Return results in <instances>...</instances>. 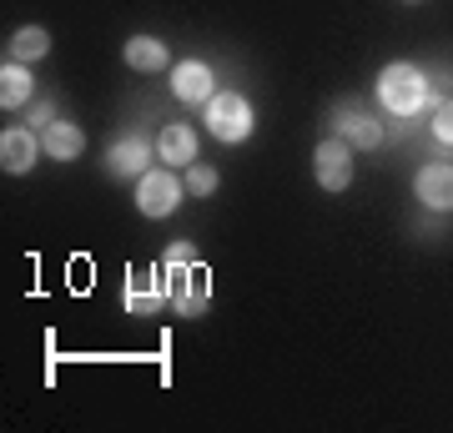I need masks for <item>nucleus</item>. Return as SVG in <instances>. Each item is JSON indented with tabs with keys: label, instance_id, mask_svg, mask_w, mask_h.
Returning a JSON list of instances; mask_svg holds the SVG:
<instances>
[{
	"label": "nucleus",
	"instance_id": "obj_1",
	"mask_svg": "<svg viewBox=\"0 0 453 433\" xmlns=\"http://www.w3.org/2000/svg\"><path fill=\"white\" fill-rule=\"evenodd\" d=\"M378 101L388 106L393 116H418L428 106V81H423L418 66L393 61L383 76H378Z\"/></svg>",
	"mask_w": 453,
	"mask_h": 433
},
{
	"label": "nucleus",
	"instance_id": "obj_2",
	"mask_svg": "<svg viewBox=\"0 0 453 433\" xmlns=\"http://www.w3.org/2000/svg\"><path fill=\"white\" fill-rule=\"evenodd\" d=\"M166 298L181 318H202L211 307V273L202 262H166Z\"/></svg>",
	"mask_w": 453,
	"mask_h": 433
},
{
	"label": "nucleus",
	"instance_id": "obj_3",
	"mask_svg": "<svg viewBox=\"0 0 453 433\" xmlns=\"http://www.w3.org/2000/svg\"><path fill=\"white\" fill-rule=\"evenodd\" d=\"M207 127L217 142L237 146L252 136V106H247V97H237V91H217V97L207 101Z\"/></svg>",
	"mask_w": 453,
	"mask_h": 433
},
{
	"label": "nucleus",
	"instance_id": "obj_4",
	"mask_svg": "<svg viewBox=\"0 0 453 433\" xmlns=\"http://www.w3.org/2000/svg\"><path fill=\"white\" fill-rule=\"evenodd\" d=\"M181 192H187V182H177L172 166H157V172H142V182H136V207L146 217H166L181 207Z\"/></svg>",
	"mask_w": 453,
	"mask_h": 433
},
{
	"label": "nucleus",
	"instance_id": "obj_5",
	"mask_svg": "<svg viewBox=\"0 0 453 433\" xmlns=\"http://www.w3.org/2000/svg\"><path fill=\"white\" fill-rule=\"evenodd\" d=\"M312 172H318V187H323V192H342V187L353 182V146L342 142V136L318 142V151H312Z\"/></svg>",
	"mask_w": 453,
	"mask_h": 433
},
{
	"label": "nucleus",
	"instance_id": "obj_6",
	"mask_svg": "<svg viewBox=\"0 0 453 433\" xmlns=\"http://www.w3.org/2000/svg\"><path fill=\"white\" fill-rule=\"evenodd\" d=\"M41 151H46V146H41V136H35V131H26V127H16V131H5V136H0V166H5L11 177H26Z\"/></svg>",
	"mask_w": 453,
	"mask_h": 433
},
{
	"label": "nucleus",
	"instance_id": "obj_7",
	"mask_svg": "<svg viewBox=\"0 0 453 433\" xmlns=\"http://www.w3.org/2000/svg\"><path fill=\"white\" fill-rule=\"evenodd\" d=\"M157 157H162L166 166H192L196 161V131L181 127V121H166L162 136H157Z\"/></svg>",
	"mask_w": 453,
	"mask_h": 433
},
{
	"label": "nucleus",
	"instance_id": "obj_8",
	"mask_svg": "<svg viewBox=\"0 0 453 433\" xmlns=\"http://www.w3.org/2000/svg\"><path fill=\"white\" fill-rule=\"evenodd\" d=\"M418 202L434 212H453V166L434 161V166H423L418 172Z\"/></svg>",
	"mask_w": 453,
	"mask_h": 433
},
{
	"label": "nucleus",
	"instance_id": "obj_9",
	"mask_svg": "<svg viewBox=\"0 0 453 433\" xmlns=\"http://www.w3.org/2000/svg\"><path fill=\"white\" fill-rule=\"evenodd\" d=\"M217 81H211V66H202V61H181L177 71H172V91H177L181 101H202L207 106L217 91H211Z\"/></svg>",
	"mask_w": 453,
	"mask_h": 433
},
{
	"label": "nucleus",
	"instance_id": "obj_10",
	"mask_svg": "<svg viewBox=\"0 0 453 433\" xmlns=\"http://www.w3.org/2000/svg\"><path fill=\"white\" fill-rule=\"evenodd\" d=\"M162 303H166V282H157V273H131L127 277V307L136 318L162 313Z\"/></svg>",
	"mask_w": 453,
	"mask_h": 433
},
{
	"label": "nucleus",
	"instance_id": "obj_11",
	"mask_svg": "<svg viewBox=\"0 0 453 433\" xmlns=\"http://www.w3.org/2000/svg\"><path fill=\"white\" fill-rule=\"evenodd\" d=\"M41 146L50 151V161H76L86 151V136H81V127H71V121H50V127L41 131Z\"/></svg>",
	"mask_w": 453,
	"mask_h": 433
},
{
	"label": "nucleus",
	"instance_id": "obj_12",
	"mask_svg": "<svg viewBox=\"0 0 453 433\" xmlns=\"http://www.w3.org/2000/svg\"><path fill=\"white\" fill-rule=\"evenodd\" d=\"M31 101V71H26V61H5L0 66V106L5 112H16V106H26Z\"/></svg>",
	"mask_w": 453,
	"mask_h": 433
},
{
	"label": "nucleus",
	"instance_id": "obj_13",
	"mask_svg": "<svg viewBox=\"0 0 453 433\" xmlns=\"http://www.w3.org/2000/svg\"><path fill=\"white\" fill-rule=\"evenodd\" d=\"M146 161H151V146L142 136H131V142H116L111 146V172L116 177H142Z\"/></svg>",
	"mask_w": 453,
	"mask_h": 433
},
{
	"label": "nucleus",
	"instance_id": "obj_14",
	"mask_svg": "<svg viewBox=\"0 0 453 433\" xmlns=\"http://www.w3.org/2000/svg\"><path fill=\"white\" fill-rule=\"evenodd\" d=\"M121 56H127V66H136V71H166V46L151 41V35H131Z\"/></svg>",
	"mask_w": 453,
	"mask_h": 433
},
{
	"label": "nucleus",
	"instance_id": "obj_15",
	"mask_svg": "<svg viewBox=\"0 0 453 433\" xmlns=\"http://www.w3.org/2000/svg\"><path fill=\"white\" fill-rule=\"evenodd\" d=\"M46 50H50V35L41 31V26H20V31L11 35V56H16V61H41Z\"/></svg>",
	"mask_w": 453,
	"mask_h": 433
},
{
	"label": "nucleus",
	"instance_id": "obj_16",
	"mask_svg": "<svg viewBox=\"0 0 453 433\" xmlns=\"http://www.w3.org/2000/svg\"><path fill=\"white\" fill-rule=\"evenodd\" d=\"M338 127H342V136H348L353 146H378V142H383V127H378V121H368L363 112H342Z\"/></svg>",
	"mask_w": 453,
	"mask_h": 433
},
{
	"label": "nucleus",
	"instance_id": "obj_17",
	"mask_svg": "<svg viewBox=\"0 0 453 433\" xmlns=\"http://www.w3.org/2000/svg\"><path fill=\"white\" fill-rule=\"evenodd\" d=\"M187 192H192V197H211V192H217V172L202 166V161H192V166H187Z\"/></svg>",
	"mask_w": 453,
	"mask_h": 433
},
{
	"label": "nucleus",
	"instance_id": "obj_18",
	"mask_svg": "<svg viewBox=\"0 0 453 433\" xmlns=\"http://www.w3.org/2000/svg\"><path fill=\"white\" fill-rule=\"evenodd\" d=\"M434 136L453 146V101H438L434 106Z\"/></svg>",
	"mask_w": 453,
	"mask_h": 433
},
{
	"label": "nucleus",
	"instance_id": "obj_19",
	"mask_svg": "<svg viewBox=\"0 0 453 433\" xmlns=\"http://www.w3.org/2000/svg\"><path fill=\"white\" fill-rule=\"evenodd\" d=\"M166 262H196L192 242H177V247H172V252H166Z\"/></svg>",
	"mask_w": 453,
	"mask_h": 433
},
{
	"label": "nucleus",
	"instance_id": "obj_20",
	"mask_svg": "<svg viewBox=\"0 0 453 433\" xmlns=\"http://www.w3.org/2000/svg\"><path fill=\"white\" fill-rule=\"evenodd\" d=\"M31 121H35V127H50V106H46V101H41V106H31Z\"/></svg>",
	"mask_w": 453,
	"mask_h": 433
}]
</instances>
